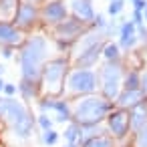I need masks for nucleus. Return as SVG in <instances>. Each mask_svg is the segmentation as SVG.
<instances>
[{
    "label": "nucleus",
    "instance_id": "f257e3e1",
    "mask_svg": "<svg viewBox=\"0 0 147 147\" xmlns=\"http://www.w3.org/2000/svg\"><path fill=\"white\" fill-rule=\"evenodd\" d=\"M45 61H47V38L45 36H30L20 49L22 81L38 85Z\"/></svg>",
    "mask_w": 147,
    "mask_h": 147
},
{
    "label": "nucleus",
    "instance_id": "f03ea898",
    "mask_svg": "<svg viewBox=\"0 0 147 147\" xmlns=\"http://www.w3.org/2000/svg\"><path fill=\"white\" fill-rule=\"evenodd\" d=\"M111 111H113V101L99 95H87L81 101H77L71 115L79 125H99L103 119H107Z\"/></svg>",
    "mask_w": 147,
    "mask_h": 147
},
{
    "label": "nucleus",
    "instance_id": "7ed1b4c3",
    "mask_svg": "<svg viewBox=\"0 0 147 147\" xmlns=\"http://www.w3.org/2000/svg\"><path fill=\"white\" fill-rule=\"evenodd\" d=\"M0 117H4V121L10 125L14 135H18L22 139H26L32 133L34 121H32L28 109L20 101H16L12 97H2L0 99Z\"/></svg>",
    "mask_w": 147,
    "mask_h": 147
},
{
    "label": "nucleus",
    "instance_id": "20e7f679",
    "mask_svg": "<svg viewBox=\"0 0 147 147\" xmlns=\"http://www.w3.org/2000/svg\"><path fill=\"white\" fill-rule=\"evenodd\" d=\"M123 69L119 61H107V65L101 69V85H103V97L113 101L119 97V85H121Z\"/></svg>",
    "mask_w": 147,
    "mask_h": 147
},
{
    "label": "nucleus",
    "instance_id": "39448f33",
    "mask_svg": "<svg viewBox=\"0 0 147 147\" xmlns=\"http://www.w3.org/2000/svg\"><path fill=\"white\" fill-rule=\"evenodd\" d=\"M97 75L91 69H75L69 79H67V87L73 95H93L97 89Z\"/></svg>",
    "mask_w": 147,
    "mask_h": 147
},
{
    "label": "nucleus",
    "instance_id": "423d86ee",
    "mask_svg": "<svg viewBox=\"0 0 147 147\" xmlns=\"http://www.w3.org/2000/svg\"><path fill=\"white\" fill-rule=\"evenodd\" d=\"M65 71H67V59H53V61L45 63L40 81L49 89L59 91L61 85H63V79H65Z\"/></svg>",
    "mask_w": 147,
    "mask_h": 147
},
{
    "label": "nucleus",
    "instance_id": "0eeeda50",
    "mask_svg": "<svg viewBox=\"0 0 147 147\" xmlns=\"http://www.w3.org/2000/svg\"><path fill=\"white\" fill-rule=\"evenodd\" d=\"M55 34L63 42H75L77 38H81L83 34H87V22L75 18V16L73 18H65L63 22L57 24Z\"/></svg>",
    "mask_w": 147,
    "mask_h": 147
},
{
    "label": "nucleus",
    "instance_id": "6e6552de",
    "mask_svg": "<svg viewBox=\"0 0 147 147\" xmlns=\"http://www.w3.org/2000/svg\"><path fill=\"white\" fill-rule=\"evenodd\" d=\"M107 125L109 131L113 133V137H125L127 131L131 129V121H129V111L127 109H113L107 115Z\"/></svg>",
    "mask_w": 147,
    "mask_h": 147
},
{
    "label": "nucleus",
    "instance_id": "1a4fd4ad",
    "mask_svg": "<svg viewBox=\"0 0 147 147\" xmlns=\"http://www.w3.org/2000/svg\"><path fill=\"white\" fill-rule=\"evenodd\" d=\"M40 12L34 4H28V2H20L18 8H16V14H14V24L20 28V30H26V28H32L38 20Z\"/></svg>",
    "mask_w": 147,
    "mask_h": 147
},
{
    "label": "nucleus",
    "instance_id": "9d476101",
    "mask_svg": "<svg viewBox=\"0 0 147 147\" xmlns=\"http://www.w3.org/2000/svg\"><path fill=\"white\" fill-rule=\"evenodd\" d=\"M40 18L49 24H59L67 18V6L65 2H61V0H55V2H47L40 10Z\"/></svg>",
    "mask_w": 147,
    "mask_h": 147
},
{
    "label": "nucleus",
    "instance_id": "9b49d317",
    "mask_svg": "<svg viewBox=\"0 0 147 147\" xmlns=\"http://www.w3.org/2000/svg\"><path fill=\"white\" fill-rule=\"evenodd\" d=\"M22 42V30L6 20H0V45L2 47H16Z\"/></svg>",
    "mask_w": 147,
    "mask_h": 147
},
{
    "label": "nucleus",
    "instance_id": "f8f14e48",
    "mask_svg": "<svg viewBox=\"0 0 147 147\" xmlns=\"http://www.w3.org/2000/svg\"><path fill=\"white\" fill-rule=\"evenodd\" d=\"M40 109L42 111H57L59 113V117H57V121H61V123H65V121H69V119H73V115H71V107H69V103L67 101H55V99H45V101H40Z\"/></svg>",
    "mask_w": 147,
    "mask_h": 147
},
{
    "label": "nucleus",
    "instance_id": "ddd939ff",
    "mask_svg": "<svg viewBox=\"0 0 147 147\" xmlns=\"http://www.w3.org/2000/svg\"><path fill=\"white\" fill-rule=\"evenodd\" d=\"M71 10H73L75 18H79L83 22H93V18H95L91 0H71Z\"/></svg>",
    "mask_w": 147,
    "mask_h": 147
},
{
    "label": "nucleus",
    "instance_id": "4468645a",
    "mask_svg": "<svg viewBox=\"0 0 147 147\" xmlns=\"http://www.w3.org/2000/svg\"><path fill=\"white\" fill-rule=\"evenodd\" d=\"M135 42H137V26H135L131 20H127V22H123V24H121L119 47H121V49H125V51H129L131 47H135Z\"/></svg>",
    "mask_w": 147,
    "mask_h": 147
},
{
    "label": "nucleus",
    "instance_id": "2eb2a0df",
    "mask_svg": "<svg viewBox=\"0 0 147 147\" xmlns=\"http://www.w3.org/2000/svg\"><path fill=\"white\" fill-rule=\"evenodd\" d=\"M145 101V95L143 91H123L119 93V97L115 99V103L119 105V109H133L135 105L143 103Z\"/></svg>",
    "mask_w": 147,
    "mask_h": 147
},
{
    "label": "nucleus",
    "instance_id": "dca6fc26",
    "mask_svg": "<svg viewBox=\"0 0 147 147\" xmlns=\"http://www.w3.org/2000/svg\"><path fill=\"white\" fill-rule=\"evenodd\" d=\"M129 121H131V129L139 131L143 125H147V103H139L133 109H129Z\"/></svg>",
    "mask_w": 147,
    "mask_h": 147
},
{
    "label": "nucleus",
    "instance_id": "f3484780",
    "mask_svg": "<svg viewBox=\"0 0 147 147\" xmlns=\"http://www.w3.org/2000/svg\"><path fill=\"white\" fill-rule=\"evenodd\" d=\"M101 133H103V131H101L99 125H81V135H79V143H81V147H83L87 141L99 137Z\"/></svg>",
    "mask_w": 147,
    "mask_h": 147
},
{
    "label": "nucleus",
    "instance_id": "a211bd4d",
    "mask_svg": "<svg viewBox=\"0 0 147 147\" xmlns=\"http://www.w3.org/2000/svg\"><path fill=\"white\" fill-rule=\"evenodd\" d=\"M18 0H0V20H8L16 14Z\"/></svg>",
    "mask_w": 147,
    "mask_h": 147
},
{
    "label": "nucleus",
    "instance_id": "6ab92c4d",
    "mask_svg": "<svg viewBox=\"0 0 147 147\" xmlns=\"http://www.w3.org/2000/svg\"><path fill=\"white\" fill-rule=\"evenodd\" d=\"M125 91H141V75L137 71H129L125 81H123Z\"/></svg>",
    "mask_w": 147,
    "mask_h": 147
},
{
    "label": "nucleus",
    "instance_id": "aec40b11",
    "mask_svg": "<svg viewBox=\"0 0 147 147\" xmlns=\"http://www.w3.org/2000/svg\"><path fill=\"white\" fill-rule=\"evenodd\" d=\"M65 139L69 141V145H77L79 143V135H81V125L79 123H71L67 129H65Z\"/></svg>",
    "mask_w": 147,
    "mask_h": 147
},
{
    "label": "nucleus",
    "instance_id": "412c9836",
    "mask_svg": "<svg viewBox=\"0 0 147 147\" xmlns=\"http://www.w3.org/2000/svg\"><path fill=\"white\" fill-rule=\"evenodd\" d=\"M103 55H105L107 61H119V59H121L119 45H115V42H107V45L103 47Z\"/></svg>",
    "mask_w": 147,
    "mask_h": 147
},
{
    "label": "nucleus",
    "instance_id": "4be33fe9",
    "mask_svg": "<svg viewBox=\"0 0 147 147\" xmlns=\"http://www.w3.org/2000/svg\"><path fill=\"white\" fill-rule=\"evenodd\" d=\"M83 147H113V139H111V137H107V135H99V137H95V139L87 141Z\"/></svg>",
    "mask_w": 147,
    "mask_h": 147
},
{
    "label": "nucleus",
    "instance_id": "5701e85b",
    "mask_svg": "<svg viewBox=\"0 0 147 147\" xmlns=\"http://www.w3.org/2000/svg\"><path fill=\"white\" fill-rule=\"evenodd\" d=\"M18 91H20V93H22V97L28 101V99H32V97L36 95V85H34V83L20 81V85H18Z\"/></svg>",
    "mask_w": 147,
    "mask_h": 147
},
{
    "label": "nucleus",
    "instance_id": "b1692460",
    "mask_svg": "<svg viewBox=\"0 0 147 147\" xmlns=\"http://www.w3.org/2000/svg\"><path fill=\"white\" fill-rule=\"evenodd\" d=\"M42 141H45L47 145H55V143L59 141V133H57L55 129H49V131L42 133Z\"/></svg>",
    "mask_w": 147,
    "mask_h": 147
},
{
    "label": "nucleus",
    "instance_id": "393cba45",
    "mask_svg": "<svg viewBox=\"0 0 147 147\" xmlns=\"http://www.w3.org/2000/svg\"><path fill=\"white\" fill-rule=\"evenodd\" d=\"M123 0H111V4H109V8H107V12L111 14V16H117L121 10H123Z\"/></svg>",
    "mask_w": 147,
    "mask_h": 147
},
{
    "label": "nucleus",
    "instance_id": "a878e982",
    "mask_svg": "<svg viewBox=\"0 0 147 147\" xmlns=\"http://www.w3.org/2000/svg\"><path fill=\"white\" fill-rule=\"evenodd\" d=\"M137 147H147V125H143L139 131H137Z\"/></svg>",
    "mask_w": 147,
    "mask_h": 147
},
{
    "label": "nucleus",
    "instance_id": "bb28decb",
    "mask_svg": "<svg viewBox=\"0 0 147 147\" xmlns=\"http://www.w3.org/2000/svg\"><path fill=\"white\" fill-rule=\"evenodd\" d=\"M38 125H40L42 131H49V129H53V119L42 113V115H38Z\"/></svg>",
    "mask_w": 147,
    "mask_h": 147
},
{
    "label": "nucleus",
    "instance_id": "cd10ccee",
    "mask_svg": "<svg viewBox=\"0 0 147 147\" xmlns=\"http://www.w3.org/2000/svg\"><path fill=\"white\" fill-rule=\"evenodd\" d=\"M16 91H18L16 85H12V83H4V93H6V97H12Z\"/></svg>",
    "mask_w": 147,
    "mask_h": 147
},
{
    "label": "nucleus",
    "instance_id": "c85d7f7f",
    "mask_svg": "<svg viewBox=\"0 0 147 147\" xmlns=\"http://www.w3.org/2000/svg\"><path fill=\"white\" fill-rule=\"evenodd\" d=\"M145 8H147V0H135V2H133V10L143 12Z\"/></svg>",
    "mask_w": 147,
    "mask_h": 147
},
{
    "label": "nucleus",
    "instance_id": "c756f323",
    "mask_svg": "<svg viewBox=\"0 0 147 147\" xmlns=\"http://www.w3.org/2000/svg\"><path fill=\"white\" fill-rule=\"evenodd\" d=\"M141 91H143V95L147 97V71L141 75Z\"/></svg>",
    "mask_w": 147,
    "mask_h": 147
},
{
    "label": "nucleus",
    "instance_id": "7c9ffc66",
    "mask_svg": "<svg viewBox=\"0 0 147 147\" xmlns=\"http://www.w3.org/2000/svg\"><path fill=\"white\" fill-rule=\"evenodd\" d=\"M12 53H14V51H12V47H4V49H2V57H4V59H10V57H12Z\"/></svg>",
    "mask_w": 147,
    "mask_h": 147
},
{
    "label": "nucleus",
    "instance_id": "2f4dec72",
    "mask_svg": "<svg viewBox=\"0 0 147 147\" xmlns=\"http://www.w3.org/2000/svg\"><path fill=\"white\" fill-rule=\"evenodd\" d=\"M22 2H28V4H34V6H36V2H38V0H22Z\"/></svg>",
    "mask_w": 147,
    "mask_h": 147
},
{
    "label": "nucleus",
    "instance_id": "473e14b6",
    "mask_svg": "<svg viewBox=\"0 0 147 147\" xmlns=\"http://www.w3.org/2000/svg\"><path fill=\"white\" fill-rule=\"evenodd\" d=\"M2 91H4V81L0 79V93H2Z\"/></svg>",
    "mask_w": 147,
    "mask_h": 147
},
{
    "label": "nucleus",
    "instance_id": "72a5a7b5",
    "mask_svg": "<svg viewBox=\"0 0 147 147\" xmlns=\"http://www.w3.org/2000/svg\"><path fill=\"white\" fill-rule=\"evenodd\" d=\"M143 20H145V22H147V8H145V10H143Z\"/></svg>",
    "mask_w": 147,
    "mask_h": 147
},
{
    "label": "nucleus",
    "instance_id": "f704fd0d",
    "mask_svg": "<svg viewBox=\"0 0 147 147\" xmlns=\"http://www.w3.org/2000/svg\"><path fill=\"white\" fill-rule=\"evenodd\" d=\"M2 73H4V67H2V65H0V75H2Z\"/></svg>",
    "mask_w": 147,
    "mask_h": 147
},
{
    "label": "nucleus",
    "instance_id": "c9c22d12",
    "mask_svg": "<svg viewBox=\"0 0 147 147\" xmlns=\"http://www.w3.org/2000/svg\"><path fill=\"white\" fill-rule=\"evenodd\" d=\"M65 147H75V145H65Z\"/></svg>",
    "mask_w": 147,
    "mask_h": 147
},
{
    "label": "nucleus",
    "instance_id": "e433bc0d",
    "mask_svg": "<svg viewBox=\"0 0 147 147\" xmlns=\"http://www.w3.org/2000/svg\"><path fill=\"white\" fill-rule=\"evenodd\" d=\"M131 2H135V0H131Z\"/></svg>",
    "mask_w": 147,
    "mask_h": 147
}]
</instances>
